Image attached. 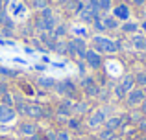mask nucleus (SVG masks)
Segmentation results:
<instances>
[{"label":"nucleus","instance_id":"7","mask_svg":"<svg viewBox=\"0 0 146 140\" xmlns=\"http://www.w3.org/2000/svg\"><path fill=\"white\" fill-rule=\"evenodd\" d=\"M106 111L104 109H98V111L93 112V116L89 118V127H98L102 126V124H106Z\"/></svg>","mask_w":146,"mask_h":140},{"label":"nucleus","instance_id":"20","mask_svg":"<svg viewBox=\"0 0 146 140\" xmlns=\"http://www.w3.org/2000/svg\"><path fill=\"white\" fill-rule=\"evenodd\" d=\"M56 114H57V118H68V116L72 114V111H70L68 107H63V105H61V107L57 109V112H56Z\"/></svg>","mask_w":146,"mask_h":140},{"label":"nucleus","instance_id":"35","mask_svg":"<svg viewBox=\"0 0 146 140\" xmlns=\"http://www.w3.org/2000/svg\"><path fill=\"white\" fill-rule=\"evenodd\" d=\"M146 0H133V4H137V6H143Z\"/></svg>","mask_w":146,"mask_h":140},{"label":"nucleus","instance_id":"32","mask_svg":"<svg viewBox=\"0 0 146 140\" xmlns=\"http://www.w3.org/2000/svg\"><path fill=\"white\" fill-rule=\"evenodd\" d=\"M115 94H117V96H118V98H124V96H126V92H124V90H122V89H120V85H118V87H117V89H115Z\"/></svg>","mask_w":146,"mask_h":140},{"label":"nucleus","instance_id":"24","mask_svg":"<svg viewBox=\"0 0 146 140\" xmlns=\"http://www.w3.org/2000/svg\"><path fill=\"white\" fill-rule=\"evenodd\" d=\"M100 11H109L111 9V0H98Z\"/></svg>","mask_w":146,"mask_h":140},{"label":"nucleus","instance_id":"26","mask_svg":"<svg viewBox=\"0 0 146 140\" xmlns=\"http://www.w3.org/2000/svg\"><path fill=\"white\" fill-rule=\"evenodd\" d=\"M52 17H54V13H52V9H50V7L41 9V18H52Z\"/></svg>","mask_w":146,"mask_h":140},{"label":"nucleus","instance_id":"5","mask_svg":"<svg viewBox=\"0 0 146 140\" xmlns=\"http://www.w3.org/2000/svg\"><path fill=\"white\" fill-rule=\"evenodd\" d=\"M87 61V65L91 66V68H100L102 66V57L98 55V52H94V50H87V54H85V57H83Z\"/></svg>","mask_w":146,"mask_h":140},{"label":"nucleus","instance_id":"36","mask_svg":"<svg viewBox=\"0 0 146 140\" xmlns=\"http://www.w3.org/2000/svg\"><path fill=\"white\" fill-rule=\"evenodd\" d=\"M143 30H146V22H143Z\"/></svg>","mask_w":146,"mask_h":140},{"label":"nucleus","instance_id":"25","mask_svg":"<svg viewBox=\"0 0 146 140\" xmlns=\"http://www.w3.org/2000/svg\"><path fill=\"white\" fill-rule=\"evenodd\" d=\"M32 6L37 9H44L46 7V0H32Z\"/></svg>","mask_w":146,"mask_h":140},{"label":"nucleus","instance_id":"14","mask_svg":"<svg viewBox=\"0 0 146 140\" xmlns=\"http://www.w3.org/2000/svg\"><path fill=\"white\" fill-rule=\"evenodd\" d=\"M19 129H21V133L22 135H26V137H35V131H37V127L33 126V124H21V127H19Z\"/></svg>","mask_w":146,"mask_h":140},{"label":"nucleus","instance_id":"23","mask_svg":"<svg viewBox=\"0 0 146 140\" xmlns=\"http://www.w3.org/2000/svg\"><path fill=\"white\" fill-rule=\"evenodd\" d=\"M100 140H115V131L104 129L102 133H100Z\"/></svg>","mask_w":146,"mask_h":140},{"label":"nucleus","instance_id":"18","mask_svg":"<svg viewBox=\"0 0 146 140\" xmlns=\"http://www.w3.org/2000/svg\"><path fill=\"white\" fill-rule=\"evenodd\" d=\"M137 87H146V72H139L137 76H133Z\"/></svg>","mask_w":146,"mask_h":140},{"label":"nucleus","instance_id":"4","mask_svg":"<svg viewBox=\"0 0 146 140\" xmlns=\"http://www.w3.org/2000/svg\"><path fill=\"white\" fill-rule=\"evenodd\" d=\"M126 98H128L129 105H141L146 100V92L143 89H133V90H129V92L126 94Z\"/></svg>","mask_w":146,"mask_h":140},{"label":"nucleus","instance_id":"19","mask_svg":"<svg viewBox=\"0 0 146 140\" xmlns=\"http://www.w3.org/2000/svg\"><path fill=\"white\" fill-rule=\"evenodd\" d=\"M65 33H67V26L61 24V26H56V28H54L52 35H54V39H59L61 35H65Z\"/></svg>","mask_w":146,"mask_h":140},{"label":"nucleus","instance_id":"8","mask_svg":"<svg viewBox=\"0 0 146 140\" xmlns=\"http://www.w3.org/2000/svg\"><path fill=\"white\" fill-rule=\"evenodd\" d=\"M122 126H124V116H111L106 120V129L109 131H118L122 129Z\"/></svg>","mask_w":146,"mask_h":140},{"label":"nucleus","instance_id":"39","mask_svg":"<svg viewBox=\"0 0 146 140\" xmlns=\"http://www.w3.org/2000/svg\"><path fill=\"white\" fill-rule=\"evenodd\" d=\"M120 140H129V138H120Z\"/></svg>","mask_w":146,"mask_h":140},{"label":"nucleus","instance_id":"9","mask_svg":"<svg viewBox=\"0 0 146 140\" xmlns=\"http://www.w3.org/2000/svg\"><path fill=\"white\" fill-rule=\"evenodd\" d=\"M13 116H15V111H11V109L6 107V105H0V124L11 122Z\"/></svg>","mask_w":146,"mask_h":140},{"label":"nucleus","instance_id":"1","mask_svg":"<svg viewBox=\"0 0 146 140\" xmlns=\"http://www.w3.org/2000/svg\"><path fill=\"white\" fill-rule=\"evenodd\" d=\"M15 111L22 116H32V118H46L48 116V111H44L41 105H35V103H21L15 105Z\"/></svg>","mask_w":146,"mask_h":140},{"label":"nucleus","instance_id":"33","mask_svg":"<svg viewBox=\"0 0 146 140\" xmlns=\"http://www.w3.org/2000/svg\"><path fill=\"white\" fill-rule=\"evenodd\" d=\"M139 129H141V131H146V116H143V118H141V122H139Z\"/></svg>","mask_w":146,"mask_h":140},{"label":"nucleus","instance_id":"30","mask_svg":"<svg viewBox=\"0 0 146 140\" xmlns=\"http://www.w3.org/2000/svg\"><path fill=\"white\" fill-rule=\"evenodd\" d=\"M68 127H70V129H78V127H80V120L70 118V120H68Z\"/></svg>","mask_w":146,"mask_h":140},{"label":"nucleus","instance_id":"28","mask_svg":"<svg viewBox=\"0 0 146 140\" xmlns=\"http://www.w3.org/2000/svg\"><path fill=\"white\" fill-rule=\"evenodd\" d=\"M2 101H4V105H6V107H9V105H13L15 101H13V98L9 96V92L6 94V96H2Z\"/></svg>","mask_w":146,"mask_h":140},{"label":"nucleus","instance_id":"37","mask_svg":"<svg viewBox=\"0 0 146 140\" xmlns=\"http://www.w3.org/2000/svg\"><path fill=\"white\" fill-rule=\"evenodd\" d=\"M139 140H146V135H144V137H141V138H139Z\"/></svg>","mask_w":146,"mask_h":140},{"label":"nucleus","instance_id":"27","mask_svg":"<svg viewBox=\"0 0 146 140\" xmlns=\"http://www.w3.org/2000/svg\"><path fill=\"white\" fill-rule=\"evenodd\" d=\"M93 22H94V28H96L98 32H104V30H106V28H104V20H102L100 17H96V18H94Z\"/></svg>","mask_w":146,"mask_h":140},{"label":"nucleus","instance_id":"12","mask_svg":"<svg viewBox=\"0 0 146 140\" xmlns=\"http://www.w3.org/2000/svg\"><path fill=\"white\" fill-rule=\"evenodd\" d=\"M52 50H54V52H57V54H68V41L56 39V43H54Z\"/></svg>","mask_w":146,"mask_h":140},{"label":"nucleus","instance_id":"2","mask_svg":"<svg viewBox=\"0 0 146 140\" xmlns=\"http://www.w3.org/2000/svg\"><path fill=\"white\" fill-rule=\"evenodd\" d=\"M93 44L98 52H107V54H113V52L120 50V43L118 41H111L107 37H102V35H96L93 39Z\"/></svg>","mask_w":146,"mask_h":140},{"label":"nucleus","instance_id":"6","mask_svg":"<svg viewBox=\"0 0 146 140\" xmlns=\"http://www.w3.org/2000/svg\"><path fill=\"white\" fill-rule=\"evenodd\" d=\"M82 87H83V90H85L89 96H98V94H100V87L94 83L93 78H83Z\"/></svg>","mask_w":146,"mask_h":140},{"label":"nucleus","instance_id":"38","mask_svg":"<svg viewBox=\"0 0 146 140\" xmlns=\"http://www.w3.org/2000/svg\"><path fill=\"white\" fill-rule=\"evenodd\" d=\"M41 140H48V138H46V137H44V138H41Z\"/></svg>","mask_w":146,"mask_h":140},{"label":"nucleus","instance_id":"13","mask_svg":"<svg viewBox=\"0 0 146 140\" xmlns=\"http://www.w3.org/2000/svg\"><path fill=\"white\" fill-rule=\"evenodd\" d=\"M131 43H133V46H135L137 50H144L146 37L143 35V33H133V37H131Z\"/></svg>","mask_w":146,"mask_h":140},{"label":"nucleus","instance_id":"17","mask_svg":"<svg viewBox=\"0 0 146 140\" xmlns=\"http://www.w3.org/2000/svg\"><path fill=\"white\" fill-rule=\"evenodd\" d=\"M137 30H139V26H137L135 22H126V24H122V32H126V33H137Z\"/></svg>","mask_w":146,"mask_h":140},{"label":"nucleus","instance_id":"31","mask_svg":"<svg viewBox=\"0 0 146 140\" xmlns=\"http://www.w3.org/2000/svg\"><path fill=\"white\" fill-rule=\"evenodd\" d=\"M6 94H7V87H6V83H2V81H0V98H2V96H6Z\"/></svg>","mask_w":146,"mask_h":140},{"label":"nucleus","instance_id":"22","mask_svg":"<svg viewBox=\"0 0 146 140\" xmlns=\"http://www.w3.org/2000/svg\"><path fill=\"white\" fill-rule=\"evenodd\" d=\"M19 74V70H11V68H6V66H0V76H6V78H15Z\"/></svg>","mask_w":146,"mask_h":140},{"label":"nucleus","instance_id":"10","mask_svg":"<svg viewBox=\"0 0 146 140\" xmlns=\"http://www.w3.org/2000/svg\"><path fill=\"white\" fill-rule=\"evenodd\" d=\"M120 89L124 90L126 94H128L129 90H133V89H135V79H133V76H124V78H122Z\"/></svg>","mask_w":146,"mask_h":140},{"label":"nucleus","instance_id":"15","mask_svg":"<svg viewBox=\"0 0 146 140\" xmlns=\"http://www.w3.org/2000/svg\"><path fill=\"white\" fill-rule=\"evenodd\" d=\"M102 20H104V28H106V30H115V28H118V20H117L115 17H104Z\"/></svg>","mask_w":146,"mask_h":140},{"label":"nucleus","instance_id":"34","mask_svg":"<svg viewBox=\"0 0 146 140\" xmlns=\"http://www.w3.org/2000/svg\"><path fill=\"white\" fill-rule=\"evenodd\" d=\"M141 112H143V114H146V100L141 103Z\"/></svg>","mask_w":146,"mask_h":140},{"label":"nucleus","instance_id":"16","mask_svg":"<svg viewBox=\"0 0 146 140\" xmlns=\"http://www.w3.org/2000/svg\"><path fill=\"white\" fill-rule=\"evenodd\" d=\"M37 85H39L41 89H50V87H54L56 83H54L50 78H39L37 79Z\"/></svg>","mask_w":146,"mask_h":140},{"label":"nucleus","instance_id":"21","mask_svg":"<svg viewBox=\"0 0 146 140\" xmlns=\"http://www.w3.org/2000/svg\"><path fill=\"white\" fill-rule=\"evenodd\" d=\"M70 111H72V112H76V114H83V112L87 111V103H74Z\"/></svg>","mask_w":146,"mask_h":140},{"label":"nucleus","instance_id":"40","mask_svg":"<svg viewBox=\"0 0 146 140\" xmlns=\"http://www.w3.org/2000/svg\"><path fill=\"white\" fill-rule=\"evenodd\" d=\"M144 52H146V44H144Z\"/></svg>","mask_w":146,"mask_h":140},{"label":"nucleus","instance_id":"29","mask_svg":"<svg viewBox=\"0 0 146 140\" xmlns=\"http://www.w3.org/2000/svg\"><path fill=\"white\" fill-rule=\"evenodd\" d=\"M56 140H70V135L67 133V131H59L57 133V138Z\"/></svg>","mask_w":146,"mask_h":140},{"label":"nucleus","instance_id":"11","mask_svg":"<svg viewBox=\"0 0 146 140\" xmlns=\"http://www.w3.org/2000/svg\"><path fill=\"white\" fill-rule=\"evenodd\" d=\"M113 13H115V18H122V20H128L129 18V9H128V6H117L113 9Z\"/></svg>","mask_w":146,"mask_h":140},{"label":"nucleus","instance_id":"3","mask_svg":"<svg viewBox=\"0 0 146 140\" xmlns=\"http://www.w3.org/2000/svg\"><path fill=\"white\" fill-rule=\"evenodd\" d=\"M56 90H57V94L67 96V98H74L76 96V85L70 81V79H65V81L56 83Z\"/></svg>","mask_w":146,"mask_h":140}]
</instances>
